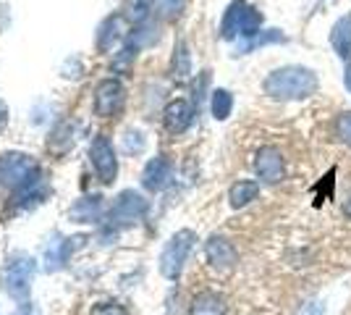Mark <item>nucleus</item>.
I'll return each mask as SVG.
<instances>
[{"mask_svg":"<svg viewBox=\"0 0 351 315\" xmlns=\"http://www.w3.org/2000/svg\"><path fill=\"white\" fill-rule=\"evenodd\" d=\"M171 69H173L176 79H186V76L191 74V56H189V47H186V43H176L173 63H171Z\"/></svg>","mask_w":351,"mask_h":315,"instance_id":"obj_20","label":"nucleus"},{"mask_svg":"<svg viewBox=\"0 0 351 315\" xmlns=\"http://www.w3.org/2000/svg\"><path fill=\"white\" fill-rule=\"evenodd\" d=\"M147 200L139 192H134V189H126V192H121L118 200L113 202V208H110V226H132L136 221H142L147 213Z\"/></svg>","mask_w":351,"mask_h":315,"instance_id":"obj_6","label":"nucleus"},{"mask_svg":"<svg viewBox=\"0 0 351 315\" xmlns=\"http://www.w3.org/2000/svg\"><path fill=\"white\" fill-rule=\"evenodd\" d=\"M184 5H186V0H155V11L162 19H178Z\"/></svg>","mask_w":351,"mask_h":315,"instance_id":"obj_22","label":"nucleus"},{"mask_svg":"<svg viewBox=\"0 0 351 315\" xmlns=\"http://www.w3.org/2000/svg\"><path fill=\"white\" fill-rule=\"evenodd\" d=\"M194 242H197V234L191 229H181V231H176L173 237L168 240V244H165V250H162L160 255V273L165 279H171V281L178 279V273L184 268Z\"/></svg>","mask_w":351,"mask_h":315,"instance_id":"obj_5","label":"nucleus"},{"mask_svg":"<svg viewBox=\"0 0 351 315\" xmlns=\"http://www.w3.org/2000/svg\"><path fill=\"white\" fill-rule=\"evenodd\" d=\"M89 161L95 165L100 181L110 184V181L116 179L118 161H116V150H113V145H110L108 137H95V142H92V148H89Z\"/></svg>","mask_w":351,"mask_h":315,"instance_id":"obj_7","label":"nucleus"},{"mask_svg":"<svg viewBox=\"0 0 351 315\" xmlns=\"http://www.w3.org/2000/svg\"><path fill=\"white\" fill-rule=\"evenodd\" d=\"M118 34H121V19L118 16L105 19L103 24H100V34H97V47L100 50H110L113 43L118 40Z\"/></svg>","mask_w":351,"mask_h":315,"instance_id":"obj_18","label":"nucleus"},{"mask_svg":"<svg viewBox=\"0 0 351 315\" xmlns=\"http://www.w3.org/2000/svg\"><path fill=\"white\" fill-rule=\"evenodd\" d=\"M276 43H286V34L280 30H265L260 32L257 37H252L247 43H241L239 45V53H249V50H254V47H263V45H276Z\"/></svg>","mask_w":351,"mask_h":315,"instance_id":"obj_19","label":"nucleus"},{"mask_svg":"<svg viewBox=\"0 0 351 315\" xmlns=\"http://www.w3.org/2000/svg\"><path fill=\"white\" fill-rule=\"evenodd\" d=\"M171 174H173V163L165 155H158V158H152L145 165L142 184H145V189H149V192H160L162 187L168 184V179H171Z\"/></svg>","mask_w":351,"mask_h":315,"instance_id":"obj_12","label":"nucleus"},{"mask_svg":"<svg viewBox=\"0 0 351 315\" xmlns=\"http://www.w3.org/2000/svg\"><path fill=\"white\" fill-rule=\"evenodd\" d=\"M100 210H103V200L97 195H92L76 200V205L69 210V215H71L76 224H92V221L100 218Z\"/></svg>","mask_w":351,"mask_h":315,"instance_id":"obj_14","label":"nucleus"},{"mask_svg":"<svg viewBox=\"0 0 351 315\" xmlns=\"http://www.w3.org/2000/svg\"><path fill=\"white\" fill-rule=\"evenodd\" d=\"M84 242V237H73V240H63V242H50L47 253H45V260H47V270H58L66 257L73 253V247H79Z\"/></svg>","mask_w":351,"mask_h":315,"instance_id":"obj_15","label":"nucleus"},{"mask_svg":"<svg viewBox=\"0 0 351 315\" xmlns=\"http://www.w3.org/2000/svg\"><path fill=\"white\" fill-rule=\"evenodd\" d=\"M191 119H194V108L186 100H171L162 110V124L171 135H184L191 126Z\"/></svg>","mask_w":351,"mask_h":315,"instance_id":"obj_11","label":"nucleus"},{"mask_svg":"<svg viewBox=\"0 0 351 315\" xmlns=\"http://www.w3.org/2000/svg\"><path fill=\"white\" fill-rule=\"evenodd\" d=\"M343 84H346V90L351 95V63H346V69H343Z\"/></svg>","mask_w":351,"mask_h":315,"instance_id":"obj_29","label":"nucleus"},{"mask_svg":"<svg viewBox=\"0 0 351 315\" xmlns=\"http://www.w3.org/2000/svg\"><path fill=\"white\" fill-rule=\"evenodd\" d=\"M213 116L218 121H226L231 116V110H234V95L228 90H215L213 92Z\"/></svg>","mask_w":351,"mask_h":315,"instance_id":"obj_21","label":"nucleus"},{"mask_svg":"<svg viewBox=\"0 0 351 315\" xmlns=\"http://www.w3.org/2000/svg\"><path fill=\"white\" fill-rule=\"evenodd\" d=\"M149 14V3L147 0H129V16H132L136 24H142Z\"/></svg>","mask_w":351,"mask_h":315,"instance_id":"obj_24","label":"nucleus"},{"mask_svg":"<svg viewBox=\"0 0 351 315\" xmlns=\"http://www.w3.org/2000/svg\"><path fill=\"white\" fill-rule=\"evenodd\" d=\"M343 215H346V218H351V197L346 200V205H343Z\"/></svg>","mask_w":351,"mask_h":315,"instance_id":"obj_30","label":"nucleus"},{"mask_svg":"<svg viewBox=\"0 0 351 315\" xmlns=\"http://www.w3.org/2000/svg\"><path fill=\"white\" fill-rule=\"evenodd\" d=\"M330 45L341 58L351 63V11L346 16H341L333 30H330Z\"/></svg>","mask_w":351,"mask_h":315,"instance_id":"obj_13","label":"nucleus"},{"mask_svg":"<svg viewBox=\"0 0 351 315\" xmlns=\"http://www.w3.org/2000/svg\"><path fill=\"white\" fill-rule=\"evenodd\" d=\"M336 135L343 145H349L351 148V110L341 113V116L336 119Z\"/></svg>","mask_w":351,"mask_h":315,"instance_id":"obj_23","label":"nucleus"},{"mask_svg":"<svg viewBox=\"0 0 351 315\" xmlns=\"http://www.w3.org/2000/svg\"><path fill=\"white\" fill-rule=\"evenodd\" d=\"M5 124H8V108L0 103V132L5 129Z\"/></svg>","mask_w":351,"mask_h":315,"instance_id":"obj_28","label":"nucleus"},{"mask_svg":"<svg viewBox=\"0 0 351 315\" xmlns=\"http://www.w3.org/2000/svg\"><path fill=\"white\" fill-rule=\"evenodd\" d=\"M189 315H226V300L218 292H202L191 302Z\"/></svg>","mask_w":351,"mask_h":315,"instance_id":"obj_16","label":"nucleus"},{"mask_svg":"<svg viewBox=\"0 0 351 315\" xmlns=\"http://www.w3.org/2000/svg\"><path fill=\"white\" fill-rule=\"evenodd\" d=\"M34 273H37V263L34 257L24 255V253H16L5 260V266L0 270V286L8 297L14 300H27L32 292V281H34Z\"/></svg>","mask_w":351,"mask_h":315,"instance_id":"obj_3","label":"nucleus"},{"mask_svg":"<svg viewBox=\"0 0 351 315\" xmlns=\"http://www.w3.org/2000/svg\"><path fill=\"white\" fill-rule=\"evenodd\" d=\"M11 315H40V310H37L32 302H24V305H21V307H16Z\"/></svg>","mask_w":351,"mask_h":315,"instance_id":"obj_27","label":"nucleus"},{"mask_svg":"<svg viewBox=\"0 0 351 315\" xmlns=\"http://www.w3.org/2000/svg\"><path fill=\"white\" fill-rule=\"evenodd\" d=\"M205 255H207V263L213 266L215 270H234L236 263H239V253H236V247L231 242L226 240V237H210L205 244Z\"/></svg>","mask_w":351,"mask_h":315,"instance_id":"obj_9","label":"nucleus"},{"mask_svg":"<svg viewBox=\"0 0 351 315\" xmlns=\"http://www.w3.org/2000/svg\"><path fill=\"white\" fill-rule=\"evenodd\" d=\"M263 32V14L249 5L247 0H234L220 21V37L223 40H236V37H244L252 40Z\"/></svg>","mask_w":351,"mask_h":315,"instance_id":"obj_2","label":"nucleus"},{"mask_svg":"<svg viewBox=\"0 0 351 315\" xmlns=\"http://www.w3.org/2000/svg\"><path fill=\"white\" fill-rule=\"evenodd\" d=\"M123 105V87L116 79H105L97 84L95 92V110L97 116H113L118 108Z\"/></svg>","mask_w":351,"mask_h":315,"instance_id":"obj_10","label":"nucleus"},{"mask_svg":"<svg viewBox=\"0 0 351 315\" xmlns=\"http://www.w3.org/2000/svg\"><path fill=\"white\" fill-rule=\"evenodd\" d=\"M92 315H129V310L118 302H100L97 307H92Z\"/></svg>","mask_w":351,"mask_h":315,"instance_id":"obj_25","label":"nucleus"},{"mask_svg":"<svg viewBox=\"0 0 351 315\" xmlns=\"http://www.w3.org/2000/svg\"><path fill=\"white\" fill-rule=\"evenodd\" d=\"M0 184H5L8 189H14L16 195L27 192L32 187L43 184L40 181V171L29 155L21 152H5L0 158Z\"/></svg>","mask_w":351,"mask_h":315,"instance_id":"obj_4","label":"nucleus"},{"mask_svg":"<svg viewBox=\"0 0 351 315\" xmlns=\"http://www.w3.org/2000/svg\"><path fill=\"white\" fill-rule=\"evenodd\" d=\"M142 148H145V139H142V135H139V132H129V135H126V150L139 152Z\"/></svg>","mask_w":351,"mask_h":315,"instance_id":"obj_26","label":"nucleus"},{"mask_svg":"<svg viewBox=\"0 0 351 315\" xmlns=\"http://www.w3.org/2000/svg\"><path fill=\"white\" fill-rule=\"evenodd\" d=\"M320 87L317 74L307 66H283L265 76L263 92L273 100H304Z\"/></svg>","mask_w":351,"mask_h":315,"instance_id":"obj_1","label":"nucleus"},{"mask_svg":"<svg viewBox=\"0 0 351 315\" xmlns=\"http://www.w3.org/2000/svg\"><path fill=\"white\" fill-rule=\"evenodd\" d=\"M254 171L257 176L267 184H278L286 174V161H283V152L273 145H265L257 150V158H254Z\"/></svg>","mask_w":351,"mask_h":315,"instance_id":"obj_8","label":"nucleus"},{"mask_svg":"<svg viewBox=\"0 0 351 315\" xmlns=\"http://www.w3.org/2000/svg\"><path fill=\"white\" fill-rule=\"evenodd\" d=\"M257 195H260V184L252 179H241L228 189V202L231 208H244L252 200H257Z\"/></svg>","mask_w":351,"mask_h":315,"instance_id":"obj_17","label":"nucleus"}]
</instances>
